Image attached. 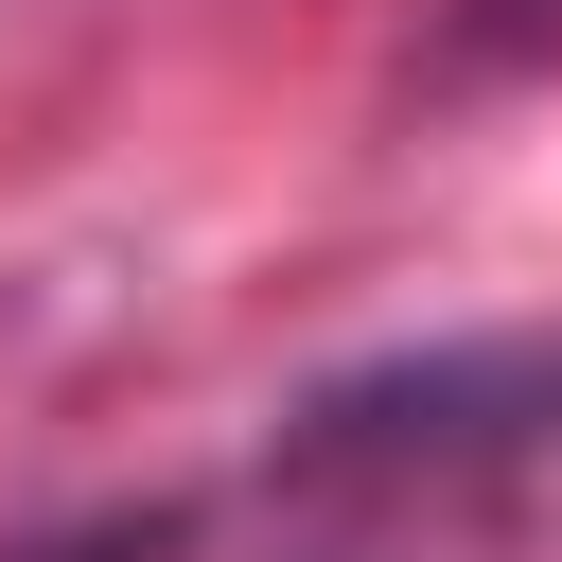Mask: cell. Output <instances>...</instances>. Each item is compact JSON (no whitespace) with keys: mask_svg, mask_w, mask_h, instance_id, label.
<instances>
[{"mask_svg":"<svg viewBox=\"0 0 562 562\" xmlns=\"http://www.w3.org/2000/svg\"><path fill=\"white\" fill-rule=\"evenodd\" d=\"M299 492H562V334H439L281 404Z\"/></svg>","mask_w":562,"mask_h":562,"instance_id":"cell-1","label":"cell"},{"mask_svg":"<svg viewBox=\"0 0 562 562\" xmlns=\"http://www.w3.org/2000/svg\"><path fill=\"white\" fill-rule=\"evenodd\" d=\"M562 53V0H457V35H439V70H544Z\"/></svg>","mask_w":562,"mask_h":562,"instance_id":"cell-2","label":"cell"},{"mask_svg":"<svg viewBox=\"0 0 562 562\" xmlns=\"http://www.w3.org/2000/svg\"><path fill=\"white\" fill-rule=\"evenodd\" d=\"M0 562H176V509H88L53 544H0Z\"/></svg>","mask_w":562,"mask_h":562,"instance_id":"cell-3","label":"cell"}]
</instances>
